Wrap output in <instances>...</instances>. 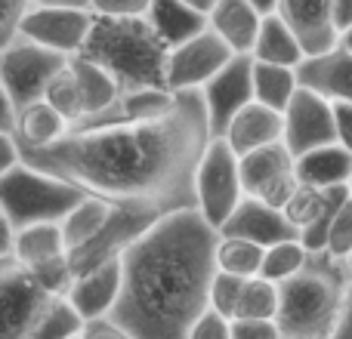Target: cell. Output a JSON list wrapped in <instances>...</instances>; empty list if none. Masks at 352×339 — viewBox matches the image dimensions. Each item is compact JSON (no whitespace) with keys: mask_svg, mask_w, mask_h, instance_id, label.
Masks as SVG:
<instances>
[{"mask_svg":"<svg viewBox=\"0 0 352 339\" xmlns=\"http://www.w3.org/2000/svg\"><path fill=\"white\" fill-rule=\"evenodd\" d=\"M210 136L201 90H179V105L161 121L72 130L56 145L22 148V161L109 200H155L179 210L198 207L195 170Z\"/></svg>","mask_w":352,"mask_h":339,"instance_id":"obj_1","label":"cell"},{"mask_svg":"<svg viewBox=\"0 0 352 339\" xmlns=\"http://www.w3.org/2000/svg\"><path fill=\"white\" fill-rule=\"evenodd\" d=\"M219 237L198 207H179L124 250V287L111 318L130 339H188L210 305Z\"/></svg>","mask_w":352,"mask_h":339,"instance_id":"obj_2","label":"cell"},{"mask_svg":"<svg viewBox=\"0 0 352 339\" xmlns=\"http://www.w3.org/2000/svg\"><path fill=\"white\" fill-rule=\"evenodd\" d=\"M349 266L346 259L312 250L306 266L281 281L278 327L287 339H324L337 336L343 309H346Z\"/></svg>","mask_w":352,"mask_h":339,"instance_id":"obj_3","label":"cell"},{"mask_svg":"<svg viewBox=\"0 0 352 339\" xmlns=\"http://www.w3.org/2000/svg\"><path fill=\"white\" fill-rule=\"evenodd\" d=\"M80 53L87 59L99 62L124 90L167 86L170 47L155 31L148 16H102V12H93V28Z\"/></svg>","mask_w":352,"mask_h":339,"instance_id":"obj_4","label":"cell"},{"mask_svg":"<svg viewBox=\"0 0 352 339\" xmlns=\"http://www.w3.org/2000/svg\"><path fill=\"white\" fill-rule=\"evenodd\" d=\"M90 191L78 182L47 173L28 161H19L10 173L0 176V204L10 213L16 231L34 222H59Z\"/></svg>","mask_w":352,"mask_h":339,"instance_id":"obj_5","label":"cell"},{"mask_svg":"<svg viewBox=\"0 0 352 339\" xmlns=\"http://www.w3.org/2000/svg\"><path fill=\"white\" fill-rule=\"evenodd\" d=\"M195 191H198V210L217 229L248 194L241 182V154L229 145L226 136H210L195 170Z\"/></svg>","mask_w":352,"mask_h":339,"instance_id":"obj_6","label":"cell"},{"mask_svg":"<svg viewBox=\"0 0 352 339\" xmlns=\"http://www.w3.org/2000/svg\"><path fill=\"white\" fill-rule=\"evenodd\" d=\"M68 59H72L68 53L47 47V43H37L25 34H19L0 53V80H3L12 105H16V115L25 105L43 99L50 80L68 65Z\"/></svg>","mask_w":352,"mask_h":339,"instance_id":"obj_7","label":"cell"},{"mask_svg":"<svg viewBox=\"0 0 352 339\" xmlns=\"http://www.w3.org/2000/svg\"><path fill=\"white\" fill-rule=\"evenodd\" d=\"M164 213H170V210L155 204V200H115V210H111L109 222L102 225V231H99L96 237H90L87 244H80V247L68 250L72 272L80 274V272H87V268L99 266V262L111 259V256H121L124 250L140 235H146Z\"/></svg>","mask_w":352,"mask_h":339,"instance_id":"obj_8","label":"cell"},{"mask_svg":"<svg viewBox=\"0 0 352 339\" xmlns=\"http://www.w3.org/2000/svg\"><path fill=\"white\" fill-rule=\"evenodd\" d=\"M50 299L53 290L43 287L16 253L0 256V336L31 339Z\"/></svg>","mask_w":352,"mask_h":339,"instance_id":"obj_9","label":"cell"},{"mask_svg":"<svg viewBox=\"0 0 352 339\" xmlns=\"http://www.w3.org/2000/svg\"><path fill=\"white\" fill-rule=\"evenodd\" d=\"M12 253L37 274L43 287H50L53 293H68L74 272L68 259V241L59 222H34L19 229Z\"/></svg>","mask_w":352,"mask_h":339,"instance_id":"obj_10","label":"cell"},{"mask_svg":"<svg viewBox=\"0 0 352 339\" xmlns=\"http://www.w3.org/2000/svg\"><path fill=\"white\" fill-rule=\"evenodd\" d=\"M201 96L207 105V121H210V133L223 136L232 117L254 102V56L250 53H235L204 86Z\"/></svg>","mask_w":352,"mask_h":339,"instance_id":"obj_11","label":"cell"},{"mask_svg":"<svg viewBox=\"0 0 352 339\" xmlns=\"http://www.w3.org/2000/svg\"><path fill=\"white\" fill-rule=\"evenodd\" d=\"M232 56H235V49L217 31L213 28L201 31L192 40L170 47V56H167V86L173 93L201 90Z\"/></svg>","mask_w":352,"mask_h":339,"instance_id":"obj_12","label":"cell"},{"mask_svg":"<svg viewBox=\"0 0 352 339\" xmlns=\"http://www.w3.org/2000/svg\"><path fill=\"white\" fill-rule=\"evenodd\" d=\"M93 28L90 6H65V3H34L22 22V34L37 43L74 56L84 49Z\"/></svg>","mask_w":352,"mask_h":339,"instance_id":"obj_13","label":"cell"},{"mask_svg":"<svg viewBox=\"0 0 352 339\" xmlns=\"http://www.w3.org/2000/svg\"><path fill=\"white\" fill-rule=\"evenodd\" d=\"M285 142L294 152V158L309 148L337 142V124H334V102L322 93L300 84L294 99L285 108Z\"/></svg>","mask_w":352,"mask_h":339,"instance_id":"obj_14","label":"cell"},{"mask_svg":"<svg viewBox=\"0 0 352 339\" xmlns=\"http://www.w3.org/2000/svg\"><path fill=\"white\" fill-rule=\"evenodd\" d=\"M219 235H235V237H248V241H256L263 247L269 244L287 241V237H300V229L287 219L285 210L266 204L256 194H244L241 204L232 210V216L219 225Z\"/></svg>","mask_w":352,"mask_h":339,"instance_id":"obj_15","label":"cell"},{"mask_svg":"<svg viewBox=\"0 0 352 339\" xmlns=\"http://www.w3.org/2000/svg\"><path fill=\"white\" fill-rule=\"evenodd\" d=\"M278 12L297 31L306 56H318L340 43L334 25V0H278Z\"/></svg>","mask_w":352,"mask_h":339,"instance_id":"obj_16","label":"cell"},{"mask_svg":"<svg viewBox=\"0 0 352 339\" xmlns=\"http://www.w3.org/2000/svg\"><path fill=\"white\" fill-rule=\"evenodd\" d=\"M121 287H124V259L111 256V259L74 274L68 296H72V303L78 305V312L84 318L111 315L118 296H121Z\"/></svg>","mask_w":352,"mask_h":339,"instance_id":"obj_17","label":"cell"},{"mask_svg":"<svg viewBox=\"0 0 352 339\" xmlns=\"http://www.w3.org/2000/svg\"><path fill=\"white\" fill-rule=\"evenodd\" d=\"M297 78L303 86L328 96L331 102H352V53L343 43L318 56H306L297 65Z\"/></svg>","mask_w":352,"mask_h":339,"instance_id":"obj_18","label":"cell"},{"mask_svg":"<svg viewBox=\"0 0 352 339\" xmlns=\"http://www.w3.org/2000/svg\"><path fill=\"white\" fill-rule=\"evenodd\" d=\"M179 105V93L167 86H142V90H124L121 99L105 115L93 117L87 124H78L74 130L99 127V124H136V121H161Z\"/></svg>","mask_w":352,"mask_h":339,"instance_id":"obj_19","label":"cell"},{"mask_svg":"<svg viewBox=\"0 0 352 339\" xmlns=\"http://www.w3.org/2000/svg\"><path fill=\"white\" fill-rule=\"evenodd\" d=\"M223 136L229 139V145L235 148L238 154H248L260 145L285 139V111L254 99V102H248L232 117V124L226 127Z\"/></svg>","mask_w":352,"mask_h":339,"instance_id":"obj_20","label":"cell"},{"mask_svg":"<svg viewBox=\"0 0 352 339\" xmlns=\"http://www.w3.org/2000/svg\"><path fill=\"white\" fill-rule=\"evenodd\" d=\"M263 12L250 0H217L210 10V28L229 43L235 53H254Z\"/></svg>","mask_w":352,"mask_h":339,"instance_id":"obj_21","label":"cell"},{"mask_svg":"<svg viewBox=\"0 0 352 339\" xmlns=\"http://www.w3.org/2000/svg\"><path fill=\"white\" fill-rule=\"evenodd\" d=\"M300 182L316 188H331V185H349L352 179V152L340 142H328V145L309 148V152L297 154L294 161Z\"/></svg>","mask_w":352,"mask_h":339,"instance_id":"obj_22","label":"cell"},{"mask_svg":"<svg viewBox=\"0 0 352 339\" xmlns=\"http://www.w3.org/2000/svg\"><path fill=\"white\" fill-rule=\"evenodd\" d=\"M148 22L155 25L161 37H164L167 47H176V43L192 40L195 34L210 28V12L198 10L188 0H152L148 6Z\"/></svg>","mask_w":352,"mask_h":339,"instance_id":"obj_23","label":"cell"},{"mask_svg":"<svg viewBox=\"0 0 352 339\" xmlns=\"http://www.w3.org/2000/svg\"><path fill=\"white\" fill-rule=\"evenodd\" d=\"M68 65H72L74 78H78V84H80V93H84V121H78V124H87V121H93V117L105 115V111L121 99L124 86L118 84L99 62L87 59L84 53H74L72 59H68ZM78 124H74V127H78Z\"/></svg>","mask_w":352,"mask_h":339,"instance_id":"obj_24","label":"cell"},{"mask_svg":"<svg viewBox=\"0 0 352 339\" xmlns=\"http://www.w3.org/2000/svg\"><path fill=\"white\" fill-rule=\"evenodd\" d=\"M72 133V121L47 99L25 105L16 115V139L22 148H47Z\"/></svg>","mask_w":352,"mask_h":339,"instance_id":"obj_25","label":"cell"},{"mask_svg":"<svg viewBox=\"0 0 352 339\" xmlns=\"http://www.w3.org/2000/svg\"><path fill=\"white\" fill-rule=\"evenodd\" d=\"M250 56L260 62H275V65L297 68L300 62L306 59V49H303V43H300L297 31L285 22V16H281V12H269V16H263L260 34H256L254 53Z\"/></svg>","mask_w":352,"mask_h":339,"instance_id":"obj_26","label":"cell"},{"mask_svg":"<svg viewBox=\"0 0 352 339\" xmlns=\"http://www.w3.org/2000/svg\"><path fill=\"white\" fill-rule=\"evenodd\" d=\"M294 152L287 148L285 139L278 142H269V145H260L254 152L241 154V182H244V191L248 194H256L269 179L275 176L287 173L294 170Z\"/></svg>","mask_w":352,"mask_h":339,"instance_id":"obj_27","label":"cell"},{"mask_svg":"<svg viewBox=\"0 0 352 339\" xmlns=\"http://www.w3.org/2000/svg\"><path fill=\"white\" fill-rule=\"evenodd\" d=\"M111 210H115V200L102 198V194H87L84 200H78V204L59 219L62 235H65V241H68V250H74V247H80V244H87L90 237H96L99 231H102V225L109 222Z\"/></svg>","mask_w":352,"mask_h":339,"instance_id":"obj_28","label":"cell"},{"mask_svg":"<svg viewBox=\"0 0 352 339\" xmlns=\"http://www.w3.org/2000/svg\"><path fill=\"white\" fill-rule=\"evenodd\" d=\"M297 86H300L297 68L254 59V99L256 102H266L272 108L285 111L287 102L294 99V93H297Z\"/></svg>","mask_w":352,"mask_h":339,"instance_id":"obj_29","label":"cell"},{"mask_svg":"<svg viewBox=\"0 0 352 339\" xmlns=\"http://www.w3.org/2000/svg\"><path fill=\"white\" fill-rule=\"evenodd\" d=\"M80 330H84V315L72 303V296L53 293V299L47 303L43 315L37 318L34 330H31V339H72L80 336Z\"/></svg>","mask_w":352,"mask_h":339,"instance_id":"obj_30","label":"cell"},{"mask_svg":"<svg viewBox=\"0 0 352 339\" xmlns=\"http://www.w3.org/2000/svg\"><path fill=\"white\" fill-rule=\"evenodd\" d=\"M263 256L266 247L248 237H235V235H223L217 244V266L226 272H235L241 278H254L263 268Z\"/></svg>","mask_w":352,"mask_h":339,"instance_id":"obj_31","label":"cell"},{"mask_svg":"<svg viewBox=\"0 0 352 339\" xmlns=\"http://www.w3.org/2000/svg\"><path fill=\"white\" fill-rule=\"evenodd\" d=\"M309 253H312V250L306 247L300 237H287V241L269 244L266 256H263L260 274H263V278H269V281H275V284H281V281H287L291 274H297L300 268L306 266Z\"/></svg>","mask_w":352,"mask_h":339,"instance_id":"obj_32","label":"cell"},{"mask_svg":"<svg viewBox=\"0 0 352 339\" xmlns=\"http://www.w3.org/2000/svg\"><path fill=\"white\" fill-rule=\"evenodd\" d=\"M278 305H281V287L275 281L254 274L244 281L241 299L232 318H278Z\"/></svg>","mask_w":352,"mask_h":339,"instance_id":"obj_33","label":"cell"},{"mask_svg":"<svg viewBox=\"0 0 352 339\" xmlns=\"http://www.w3.org/2000/svg\"><path fill=\"white\" fill-rule=\"evenodd\" d=\"M43 99H47L50 105H56V108L72 121V130L78 121H84V93H80V84H78V78H74L72 65H65L53 80H50Z\"/></svg>","mask_w":352,"mask_h":339,"instance_id":"obj_34","label":"cell"},{"mask_svg":"<svg viewBox=\"0 0 352 339\" xmlns=\"http://www.w3.org/2000/svg\"><path fill=\"white\" fill-rule=\"evenodd\" d=\"M244 281L241 274L235 272H226V268H217V274H213V284H210V305L217 312H223V315H235L238 309V299H241V290H244Z\"/></svg>","mask_w":352,"mask_h":339,"instance_id":"obj_35","label":"cell"},{"mask_svg":"<svg viewBox=\"0 0 352 339\" xmlns=\"http://www.w3.org/2000/svg\"><path fill=\"white\" fill-rule=\"evenodd\" d=\"M328 253L340 256V259H349L352 256V191L349 198L340 204V210L334 213L331 219V229H328Z\"/></svg>","mask_w":352,"mask_h":339,"instance_id":"obj_36","label":"cell"},{"mask_svg":"<svg viewBox=\"0 0 352 339\" xmlns=\"http://www.w3.org/2000/svg\"><path fill=\"white\" fill-rule=\"evenodd\" d=\"M37 0H0V53L22 34V22Z\"/></svg>","mask_w":352,"mask_h":339,"instance_id":"obj_37","label":"cell"},{"mask_svg":"<svg viewBox=\"0 0 352 339\" xmlns=\"http://www.w3.org/2000/svg\"><path fill=\"white\" fill-rule=\"evenodd\" d=\"M188 339H232V318L207 305L188 330Z\"/></svg>","mask_w":352,"mask_h":339,"instance_id":"obj_38","label":"cell"},{"mask_svg":"<svg viewBox=\"0 0 352 339\" xmlns=\"http://www.w3.org/2000/svg\"><path fill=\"white\" fill-rule=\"evenodd\" d=\"M297 188H300L297 170H287V173H281V176H275V179H269L266 185L256 191V198H263L266 204H272V207H278V210H285L287 200L294 198V191H297Z\"/></svg>","mask_w":352,"mask_h":339,"instance_id":"obj_39","label":"cell"},{"mask_svg":"<svg viewBox=\"0 0 352 339\" xmlns=\"http://www.w3.org/2000/svg\"><path fill=\"white\" fill-rule=\"evenodd\" d=\"M278 318H232V339H278Z\"/></svg>","mask_w":352,"mask_h":339,"instance_id":"obj_40","label":"cell"},{"mask_svg":"<svg viewBox=\"0 0 352 339\" xmlns=\"http://www.w3.org/2000/svg\"><path fill=\"white\" fill-rule=\"evenodd\" d=\"M80 336L84 339H130V334L111 315L84 318V330H80Z\"/></svg>","mask_w":352,"mask_h":339,"instance_id":"obj_41","label":"cell"},{"mask_svg":"<svg viewBox=\"0 0 352 339\" xmlns=\"http://www.w3.org/2000/svg\"><path fill=\"white\" fill-rule=\"evenodd\" d=\"M152 0H90L93 12L102 16H146Z\"/></svg>","mask_w":352,"mask_h":339,"instance_id":"obj_42","label":"cell"},{"mask_svg":"<svg viewBox=\"0 0 352 339\" xmlns=\"http://www.w3.org/2000/svg\"><path fill=\"white\" fill-rule=\"evenodd\" d=\"M22 161V145H19L12 130H0V176L10 173Z\"/></svg>","mask_w":352,"mask_h":339,"instance_id":"obj_43","label":"cell"},{"mask_svg":"<svg viewBox=\"0 0 352 339\" xmlns=\"http://www.w3.org/2000/svg\"><path fill=\"white\" fill-rule=\"evenodd\" d=\"M334 124H337V142L352 152V102H334Z\"/></svg>","mask_w":352,"mask_h":339,"instance_id":"obj_44","label":"cell"},{"mask_svg":"<svg viewBox=\"0 0 352 339\" xmlns=\"http://www.w3.org/2000/svg\"><path fill=\"white\" fill-rule=\"evenodd\" d=\"M12 250H16V225H12L10 213L0 204V256L12 253Z\"/></svg>","mask_w":352,"mask_h":339,"instance_id":"obj_45","label":"cell"},{"mask_svg":"<svg viewBox=\"0 0 352 339\" xmlns=\"http://www.w3.org/2000/svg\"><path fill=\"white\" fill-rule=\"evenodd\" d=\"M0 130H12L16 133V105H12L3 80H0Z\"/></svg>","mask_w":352,"mask_h":339,"instance_id":"obj_46","label":"cell"},{"mask_svg":"<svg viewBox=\"0 0 352 339\" xmlns=\"http://www.w3.org/2000/svg\"><path fill=\"white\" fill-rule=\"evenodd\" d=\"M349 266V284H346V309H343L340 327H337V336H352V256L346 259Z\"/></svg>","mask_w":352,"mask_h":339,"instance_id":"obj_47","label":"cell"},{"mask_svg":"<svg viewBox=\"0 0 352 339\" xmlns=\"http://www.w3.org/2000/svg\"><path fill=\"white\" fill-rule=\"evenodd\" d=\"M334 25L340 34L352 25V0H334Z\"/></svg>","mask_w":352,"mask_h":339,"instance_id":"obj_48","label":"cell"},{"mask_svg":"<svg viewBox=\"0 0 352 339\" xmlns=\"http://www.w3.org/2000/svg\"><path fill=\"white\" fill-rule=\"evenodd\" d=\"M250 3H254L256 10L263 12V16H269V12H278V0H250Z\"/></svg>","mask_w":352,"mask_h":339,"instance_id":"obj_49","label":"cell"},{"mask_svg":"<svg viewBox=\"0 0 352 339\" xmlns=\"http://www.w3.org/2000/svg\"><path fill=\"white\" fill-rule=\"evenodd\" d=\"M37 3H65V6H90V0H37Z\"/></svg>","mask_w":352,"mask_h":339,"instance_id":"obj_50","label":"cell"},{"mask_svg":"<svg viewBox=\"0 0 352 339\" xmlns=\"http://www.w3.org/2000/svg\"><path fill=\"white\" fill-rule=\"evenodd\" d=\"M188 3H195L198 10H204V12H210L213 6H217V0H188Z\"/></svg>","mask_w":352,"mask_h":339,"instance_id":"obj_51","label":"cell"},{"mask_svg":"<svg viewBox=\"0 0 352 339\" xmlns=\"http://www.w3.org/2000/svg\"><path fill=\"white\" fill-rule=\"evenodd\" d=\"M340 43H343V47H346L349 53H352V25H349V28H346V31H343V34H340Z\"/></svg>","mask_w":352,"mask_h":339,"instance_id":"obj_52","label":"cell"},{"mask_svg":"<svg viewBox=\"0 0 352 339\" xmlns=\"http://www.w3.org/2000/svg\"><path fill=\"white\" fill-rule=\"evenodd\" d=\"M349 188H352V179H349Z\"/></svg>","mask_w":352,"mask_h":339,"instance_id":"obj_53","label":"cell"}]
</instances>
